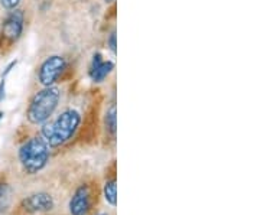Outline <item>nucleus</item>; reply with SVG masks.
Segmentation results:
<instances>
[{"label":"nucleus","instance_id":"obj_1","mask_svg":"<svg viewBox=\"0 0 260 215\" xmlns=\"http://www.w3.org/2000/svg\"><path fill=\"white\" fill-rule=\"evenodd\" d=\"M81 124V114L74 109L62 112L52 123H44L41 136L49 148H58L70 139H73L75 131Z\"/></svg>","mask_w":260,"mask_h":215},{"label":"nucleus","instance_id":"obj_2","mask_svg":"<svg viewBox=\"0 0 260 215\" xmlns=\"http://www.w3.org/2000/svg\"><path fill=\"white\" fill-rule=\"evenodd\" d=\"M61 100V90L56 85L44 87L41 91H38L30 103H29L26 119L30 124H44L47 123L51 116L55 113L56 107Z\"/></svg>","mask_w":260,"mask_h":215},{"label":"nucleus","instance_id":"obj_3","mask_svg":"<svg viewBox=\"0 0 260 215\" xmlns=\"http://www.w3.org/2000/svg\"><path fill=\"white\" fill-rule=\"evenodd\" d=\"M19 162L28 175H35L49 162V146L42 136H34L19 149Z\"/></svg>","mask_w":260,"mask_h":215},{"label":"nucleus","instance_id":"obj_4","mask_svg":"<svg viewBox=\"0 0 260 215\" xmlns=\"http://www.w3.org/2000/svg\"><path fill=\"white\" fill-rule=\"evenodd\" d=\"M67 68V62L61 55H51L47 58L38 71V81L44 87H51L59 80Z\"/></svg>","mask_w":260,"mask_h":215},{"label":"nucleus","instance_id":"obj_5","mask_svg":"<svg viewBox=\"0 0 260 215\" xmlns=\"http://www.w3.org/2000/svg\"><path fill=\"white\" fill-rule=\"evenodd\" d=\"M20 208L28 214L49 212L55 208V199L48 192H35L20 202Z\"/></svg>","mask_w":260,"mask_h":215},{"label":"nucleus","instance_id":"obj_6","mask_svg":"<svg viewBox=\"0 0 260 215\" xmlns=\"http://www.w3.org/2000/svg\"><path fill=\"white\" fill-rule=\"evenodd\" d=\"M25 28V13L23 10L13 9L8 13L2 25V35L10 42H16L23 33Z\"/></svg>","mask_w":260,"mask_h":215},{"label":"nucleus","instance_id":"obj_7","mask_svg":"<svg viewBox=\"0 0 260 215\" xmlns=\"http://www.w3.org/2000/svg\"><path fill=\"white\" fill-rule=\"evenodd\" d=\"M93 206V195L88 185H80L75 189L70 199V212L71 215H87Z\"/></svg>","mask_w":260,"mask_h":215},{"label":"nucleus","instance_id":"obj_8","mask_svg":"<svg viewBox=\"0 0 260 215\" xmlns=\"http://www.w3.org/2000/svg\"><path fill=\"white\" fill-rule=\"evenodd\" d=\"M114 69V62L113 61H104L102 54H95L93 56V62L90 66V78L94 83H103L110 73Z\"/></svg>","mask_w":260,"mask_h":215},{"label":"nucleus","instance_id":"obj_9","mask_svg":"<svg viewBox=\"0 0 260 215\" xmlns=\"http://www.w3.org/2000/svg\"><path fill=\"white\" fill-rule=\"evenodd\" d=\"M12 197H13V191L8 184L0 182V214L6 212L12 205Z\"/></svg>","mask_w":260,"mask_h":215},{"label":"nucleus","instance_id":"obj_10","mask_svg":"<svg viewBox=\"0 0 260 215\" xmlns=\"http://www.w3.org/2000/svg\"><path fill=\"white\" fill-rule=\"evenodd\" d=\"M103 192H104L106 202L112 206H116V204H117V182H116V178L110 179L104 184Z\"/></svg>","mask_w":260,"mask_h":215},{"label":"nucleus","instance_id":"obj_11","mask_svg":"<svg viewBox=\"0 0 260 215\" xmlns=\"http://www.w3.org/2000/svg\"><path fill=\"white\" fill-rule=\"evenodd\" d=\"M106 127L110 131L112 136H116L117 131V112H116V105H112L107 113H106Z\"/></svg>","mask_w":260,"mask_h":215},{"label":"nucleus","instance_id":"obj_12","mask_svg":"<svg viewBox=\"0 0 260 215\" xmlns=\"http://www.w3.org/2000/svg\"><path fill=\"white\" fill-rule=\"evenodd\" d=\"M22 0H0V5L6 10L18 9V6L20 5Z\"/></svg>","mask_w":260,"mask_h":215},{"label":"nucleus","instance_id":"obj_13","mask_svg":"<svg viewBox=\"0 0 260 215\" xmlns=\"http://www.w3.org/2000/svg\"><path fill=\"white\" fill-rule=\"evenodd\" d=\"M116 32H112L110 33V37H109V39H107V45H109V48H110V51H112L113 54H116V51H117V41H116Z\"/></svg>","mask_w":260,"mask_h":215},{"label":"nucleus","instance_id":"obj_14","mask_svg":"<svg viewBox=\"0 0 260 215\" xmlns=\"http://www.w3.org/2000/svg\"><path fill=\"white\" fill-rule=\"evenodd\" d=\"M6 81H5V78H2V81H0V103H3V100L6 98Z\"/></svg>","mask_w":260,"mask_h":215},{"label":"nucleus","instance_id":"obj_15","mask_svg":"<svg viewBox=\"0 0 260 215\" xmlns=\"http://www.w3.org/2000/svg\"><path fill=\"white\" fill-rule=\"evenodd\" d=\"M16 64H18V61H12V62H10L9 65H8V66H6V68H5V71L2 73V78H6V77H8V74H9L10 71H12V69H13V68L16 66Z\"/></svg>","mask_w":260,"mask_h":215},{"label":"nucleus","instance_id":"obj_16","mask_svg":"<svg viewBox=\"0 0 260 215\" xmlns=\"http://www.w3.org/2000/svg\"><path fill=\"white\" fill-rule=\"evenodd\" d=\"M3 116H5V113L0 112V120H2V117H3Z\"/></svg>","mask_w":260,"mask_h":215},{"label":"nucleus","instance_id":"obj_17","mask_svg":"<svg viewBox=\"0 0 260 215\" xmlns=\"http://www.w3.org/2000/svg\"><path fill=\"white\" fill-rule=\"evenodd\" d=\"M107 3H112V2H114V0H106Z\"/></svg>","mask_w":260,"mask_h":215},{"label":"nucleus","instance_id":"obj_18","mask_svg":"<svg viewBox=\"0 0 260 215\" xmlns=\"http://www.w3.org/2000/svg\"><path fill=\"white\" fill-rule=\"evenodd\" d=\"M97 215H109V214H97Z\"/></svg>","mask_w":260,"mask_h":215}]
</instances>
